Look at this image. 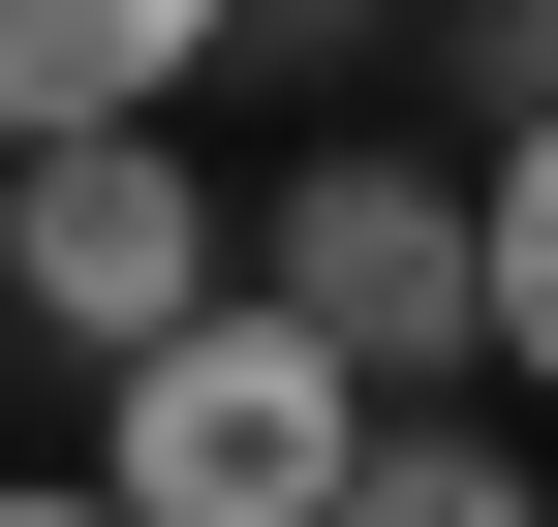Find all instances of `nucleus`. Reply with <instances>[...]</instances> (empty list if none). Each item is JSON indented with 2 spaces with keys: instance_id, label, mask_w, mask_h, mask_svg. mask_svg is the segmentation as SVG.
Here are the masks:
<instances>
[{
  "instance_id": "nucleus-1",
  "label": "nucleus",
  "mask_w": 558,
  "mask_h": 527,
  "mask_svg": "<svg viewBox=\"0 0 558 527\" xmlns=\"http://www.w3.org/2000/svg\"><path fill=\"white\" fill-rule=\"evenodd\" d=\"M373 466H403V404L311 342V310H218V342H156V372L94 404V497H124V527H341Z\"/></svg>"
},
{
  "instance_id": "nucleus-2",
  "label": "nucleus",
  "mask_w": 558,
  "mask_h": 527,
  "mask_svg": "<svg viewBox=\"0 0 558 527\" xmlns=\"http://www.w3.org/2000/svg\"><path fill=\"white\" fill-rule=\"evenodd\" d=\"M248 310H311L341 372H497V186H435V156H311L279 186V248H248Z\"/></svg>"
},
{
  "instance_id": "nucleus-3",
  "label": "nucleus",
  "mask_w": 558,
  "mask_h": 527,
  "mask_svg": "<svg viewBox=\"0 0 558 527\" xmlns=\"http://www.w3.org/2000/svg\"><path fill=\"white\" fill-rule=\"evenodd\" d=\"M248 310V248H218V186L124 124V156H32V342H94V372H156V342H218Z\"/></svg>"
},
{
  "instance_id": "nucleus-4",
  "label": "nucleus",
  "mask_w": 558,
  "mask_h": 527,
  "mask_svg": "<svg viewBox=\"0 0 558 527\" xmlns=\"http://www.w3.org/2000/svg\"><path fill=\"white\" fill-rule=\"evenodd\" d=\"M248 0H0V156H124Z\"/></svg>"
},
{
  "instance_id": "nucleus-5",
  "label": "nucleus",
  "mask_w": 558,
  "mask_h": 527,
  "mask_svg": "<svg viewBox=\"0 0 558 527\" xmlns=\"http://www.w3.org/2000/svg\"><path fill=\"white\" fill-rule=\"evenodd\" d=\"M497 372L558 404V94H527V156H497Z\"/></svg>"
},
{
  "instance_id": "nucleus-6",
  "label": "nucleus",
  "mask_w": 558,
  "mask_h": 527,
  "mask_svg": "<svg viewBox=\"0 0 558 527\" xmlns=\"http://www.w3.org/2000/svg\"><path fill=\"white\" fill-rule=\"evenodd\" d=\"M341 527H558V497L497 466V434H403V466H373V497H341Z\"/></svg>"
},
{
  "instance_id": "nucleus-7",
  "label": "nucleus",
  "mask_w": 558,
  "mask_h": 527,
  "mask_svg": "<svg viewBox=\"0 0 558 527\" xmlns=\"http://www.w3.org/2000/svg\"><path fill=\"white\" fill-rule=\"evenodd\" d=\"M0 527H124V497H94V466H62V497H32V466H0Z\"/></svg>"
},
{
  "instance_id": "nucleus-8",
  "label": "nucleus",
  "mask_w": 558,
  "mask_h": 527,
  "mask_svg": "<svg viewBox=\"0 0 558 527\" xmlns=\"http://www.w3.org/2000/svg\"><path fill=\"white\" fill-rule=\"evenodd\" d=\"M0 310H32V156H0Z\"/></svg>"
},
{
  "instance_id": "nucleus-9",
  "label": "nucleus",
  "mask_w": 558,
  "mask_h": 527,
  "mask_svg": "<svg viewBox=\"0 0 558 527\" xmlns=\"http://www.w3.org/2000/svg\"><path fill=\"white\" fill-rule=\"evenodd\" d=\"M465 32H558V0H465Z\"/></svg>"
},
{
  "instance_id": "nucleus-10",
  "label": "nucleus",
  "mask_w": 558,
  "mask_h": 527,
  "mask_svg": "<svg viewBox=\"0 0 558 527\" xmlns=\"http://www.w3.org/2000/svg\"><path fill=\"white\" fill-rule=\"evenodd\" d=\"M311 32H341V0H311Z\"/></svg>"
}]
</instances>
